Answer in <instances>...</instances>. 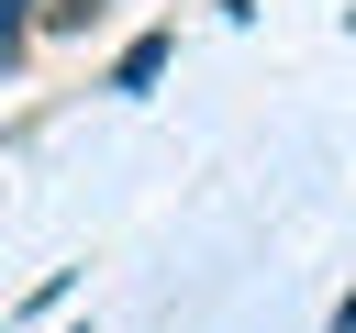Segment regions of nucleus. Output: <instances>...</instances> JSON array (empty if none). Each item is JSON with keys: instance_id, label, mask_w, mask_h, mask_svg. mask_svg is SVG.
Masks as SVG:
<instances>
[{"instance_id": "obj_1", "label": "nucleus", "mask_w": 356, "mask_h": 333, "mask_svg": "<svg viewBox=\"0 0 356 333\" xmlns=\"http://www.w3.org/2000/svg\"><path fill=\"white\" fill-rule=\"evenodd\" d=\"M167 56H178V33H134V44H122V67H111V89H122V100H145V89L167 78Z\"/></svg>"}, {"instance_id": "obj_3", "label": "nucleus", "mask_w": 356, "mask_h": 333, "mask_svg": "<svg viewBox=\"0 0 356 333\" xmlns=\"http://www.w3.org/2000/svg\"><path fill=\"white\" fill-rule=\"evenodd\" d=\"M22 22H44V11H33V0H0V67L22 56Z\"/></svg>"}, {"instance_id": "obj_2", "label": "nucleus", "mask_w": 356, "mask_h": 333, "mask_svg": "<svg viewBox=\"0 0 356 333\" xmlns=\"http://www.w3.org/2000/svg\"><path fill=\"white\" fill-rule=\"evenodd\" d=\"M100 11H111V0H44V33H89Z\"/></svg>"}, {"instance_id": "obj_4", "label": "nucleus", "mask_w": 356, "mask_h": 333, "mask_svg": "<svg viewBox=\"0 0 356 333\" xmlns=\"http://www.w3.org/2000/svg\"><path fill=\"white\" fill-rule=\"evenodd\" d=\"M323 333H356V289H345V300H334V322H323Z\"/></svg>"}, {"instance_id": "obj_5", "label": "nucleus", "mask_w": 356, "mask_h": 333, "mask_svg": "<svg viewBox=\"0 0 356 333\" xmlns=\"http://www.w3.org/2000/svg\"><path fill=\"white\" fill-rule=\"evenodd\" d=\"M345 33H356V0H345Z\"/></svg>"}]
</instances>
